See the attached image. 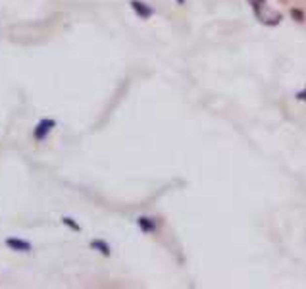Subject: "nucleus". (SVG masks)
<instances>
[{"label": "nucleus", "mask_w": 306, "mask_h": 289, "mask_svg": "<svg viewBox=\"0 0 306 289\" xmlns=\"http://www.w3.org/2000/svg\"><path fill=\"white\" fill-rule=\"evenodd\" d=\"M131 8H133V10H135V12H137L139 16H141L142 20H146V18H150V16H152V14H154L152 8H148V6H146L144 2H141V0H131Z\"/></svg>", "instance_id": "obj_3"}, {"label": "nucleus", "mask_w": 306, "mask_h": 289, "mask_svg": "<svg viewBox=\"0 0 306 289\" xmlns=\"http://www.w3.org/2000/svg\"><path fill=\"white\" fill-rule=\"evenodd\" d=\"M177 2H179V4H183V2H185V0H177Z\"/></svg>", "instance_id": "obj_8"}, {"label": "nucleus", "mask_w": 306, "mask_h": 289, "mask_svg": "<svg viewBox=\"0 0 306 289\" xmlns=\"http://www.w3.org/2000/svg\"><path fill=\"white\" fill-rule=\"evenodd\" d=\"M62 222H64V224L66 225H69V227H71V229H75V232H79V229H81V227H79V225L75 224V222H73V220H71V218H62Z\"/></svg>", "instance_id": "obj_6"}, {"label": "nucleus", "mask_w": 306, "mask_h": 289, "mask_svg": "<svg viewBox=\"0 0 306 289\" xmlns=\"http://www.w3.org/2000/svg\"><path fill=\"white\" fill-rule=\"evenodd\" d=\"M139 225H141L144 232H150V229H154V224L148 220V218H139Z\"/></svg>", "instance_id": "obj_5"}, {"label": "nucleus", "mask_w": 306, "mask_h": 289, "mask_svg": "<svg viewBox=\"0 0 306 289\" xmlns=\"http://www.w3.org/2000/svg\"><path fill=\"white\" fill-rule=\"evenodd\" d=\"M6 247L12 249V251H18V253H29L33 249L29 241H23V239H18V237H8L6 239Z\"/></svg>", "instance_id": "obj_2"}, {"label": "nucleus", "mask_w": 306, "mask_h": 289, "mask_svg": "<svg viewBox=\"0 0 306 289\" xmlns=\"http://www.w3.org/2000/svg\"><path fill=\"white\" fill-rule=\"evenodd\" d=\"M91 247H93V249H97V251L102 253V255H106V257L110 255V247L106 245L104 241H99V239H97V241H93V243H91Z\"/></svg>", "instance_id": "obj_4"}, {"label": "nucleus", "mask_w": 306, "mask_h": 289, "mask_svg": "<svg viewBox=\"0 0 306 289\" xmlns=\"http://www.w3.org/2000/svg\"><path fill=\"white\" fill-rule=\"evenodd\" d=\"M54 126H56V122L54 120H50V118H44V120H41L39 124H37V128H35V131H33V137H35V141H44L46 137H48V133L54 129Z\"/></svg>", "instance_id": "obj_1"}, {"label": "nucleus", "mask_w": 306, "mask_h": 289, "mask_svg": "<svg viewBox=\"0 0 306 289\" xmlns=\"http://www.w3.org/2000/svg\"><path fill=\"white\" fill-rule=\"evenodd\" d=\"M298 98H306V91H304V93H300V95H298Z\"/></svg>", "instance_id": "obj_7"}]
</instances>
